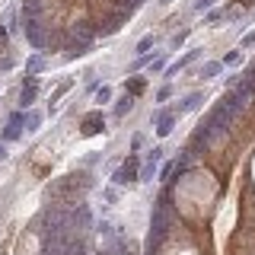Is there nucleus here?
<instances>
[{
  "instance_id": "nucleus-1",
  "label": "nucleus",
  "mask_w": 255,
  "mask_h": 255,
  "mask_svg": "<svg viewBox=\"0 0 255 255\" xmlns=\"http://www.w3.org/2000/svg\"><path fill=\"white\" fill-rule=\"evenodd\" d=\"M137 169H140V159L131 153V156H128L125 163H122V169L112 175V182H115V185H134V182L140 179V172H137Z\"/></svg>"
},
{
  "instance_id": "nucleus-2",
  "label": "nucleus",
  "mask_w": 255,
  "mask_h": 255,
  "mask_svg": "<svg viewBox=\"0 0 255 255\" xmlns=\"http://www.w3.org/2000/svg\"><path fill=\"white\" fill-rule=\"evenodd\" d=\"M106 131V118H102V112H90V115L83 118V125H80V134L83 137H93V134Z\"/></svg>"
},
{
  "instance_id": "nucleus-3",
  "label": "nucleus",
  "mask_w": 255,
  "mask_h": 255,
  "mask_svg": "<svg viewBox=\"0 0 255 255\" xmlns=\"http://www.w3.org/2000/svg\"><path fill=\"white\" fill-rule=\"evenodd\" d=\"M159 159H163V150L153 147V150L147 153V163H143V169H140V179H137V182H150V179H153V172H156Z\"/></svg>"
},
{
  "instance_id": "nucleus-4",
  "label": "nucleus",
  "mask_w": 255,
  "mask_h": 255,
  "mask_svg": "<svg viewBox=\"0 0 255 255\" xmlns=\"http://www.w3.org/2000/svg\"><path fill=\"white\" fill-rule=\"evenodd\" d=\"M35 96H38V80L35 77H26V86H22V93H19V106L26 109L35 102Z\"/></svg>"
},
{
  "instance_id": "nucleus-5",
  "label": "nucleus",
  "mask_w": 255,
  "mask_h": 255,
  "mask_svg": "<svg viewBox=\"0 0 255 255\" xmlns=\"http://www.w3.org/2000/svg\"><path fill=\"white\" fill-rule=\"evenodd\" d=\"M172 125H175L172 112H156V134H159V137H166V134L172 131Z\"/></svg>"
},
{
  "instance_id": "nucleus-6",
  "label": "nucleus",
  "mask_w": 255,
  "mask_h": 255,
  "mask_svg": "<svg viewBox=\"0 0 255 255\" xmlns=\"http://www.w3.org/2000/svg\"><path fill=\"white\" fill-rule=\"evenodd\" d=\"M201 99H204L201 93H191V96H185V99H182V106H179V112H195L198 106H201Z\"/></svg>"
},
{
  "instance_id": "nucleus-7",
  "label": "nucleus",
  "mask_w": 255,
  "mask_h": 255,
  "mask_svg": "<svg viewBox=\"0 0 255 255\" xmlns=\"http://www.w3.org/2000/svg\"><path fill=\"white\" fill-rule=\"evenodd\" d=\"M19 137H22V125L10 122V125L3 128V140H6V143H10V140H19Z\"/></svg>"
},
{
  "instance_id": "nucleus-8",
  "label": "nucleus",
  "mask_w": 255,
  "mask_h": 255,
  "mask_svg": "<svg viewBox=\"0 0 255 255\" xmlns=\"http://www.w3.org/2000/svg\"><path fill=\"white\" fill-rule=\"evenodd\" d=\"M131 109H134V96H122V99H118V106H115V115L122 118V115H128Z\"/></svg>"
},
{
  "instance_id": "nucleus-9",
  "label": "nucleus",
  "mask_w": 255,
  "mask_h": 255,
  "mask_svg": "<svg viewBox=\"0 0 255 255\" xmlns=\"http://www.w3.org/2000/svg\"><path fill=\"white\" fill-rule=\"evenodd\" d=\"M143 86H147V83H143V77H134V80H128L125 90H128V96H140V93H143Z\"/></svg>"
},
{
  "instance_id": "nucleus-10",
  "label": "nucleus",
  "mask_w": 255,
  "mask_h": 255,
  "mask_svg": "<svg viewBox=\"0 0 255 255\" xmlns=\"http://www.w3.org/2000/svg\"><path fill=\"white\" fill-rule=\"evenodd\" d=\"M22 125H26V131H38V125H42V115H38V112H26V122H22Z\"/></svg>"
},
{
  "instance_id": "nucleus-11",
  "label": "nucleus",
  "mask_w": 255,
  "mask_h": 255,
  "mask_svg": "<svg viewBox=\"0 0 255 255\" xmlns=\"http://www.w3.org/2000/svg\"><path fill=\"white\" fill-rule=\"evenodd\" d=\"M220 67H223V64H220V61H211V64H204V67H201V77H204V80H211V77H217V74H220Z\"/></svg>"
},
{
  "instance_id": "nucleus-12",
  "label": "nucleus",
  "mask_w": 255,
  "mask_h": 255,
  "mask_svg": "<svg viewBox=\"0 0 255 255\" xmlns=\"http://www.w3.org/2000/svg\"><path fill=\"white\" fill-rule=\"evenodd\" d=\"M109 99H112V90H109V86H99V90H96V102H99V106H106Z\"/></svg>"
},
{
  "instance_id": "nucleus-13",
  "label": "nucleus",
  "mask_w": 255,
  "mask_h": 255,
  "mask_svg": "<svg viewBox=\"0 0 255 255\" xmlns=\"http://www.w3.org/2000/svg\"><path fill=\"white\" fill-rule=\"evenodd\" d=\"M42 54H32V58H29V64H26V67H29V74H35V70H42Z\"/></svg>"
},
{
  "instance_id": "nucleus-14",
  "label": "nucleus",
  "mask_w": 255,
  "mask_h": 255,
  "mask_svg": "<svg viewBox=\"0 0 255 255\" xmlns=\"http://www.w3.org/2000/svg\"><path fill=\"white\" fill-rule=\"evenodd\" d=\"M153 48V35H143L140 42H137V54H143V51H150Z\"/></svg>"
},
{
  "instance_id": "nucleus-15",
  "label": "nucleus",
  "mask_w": 255,
  "mask_h": 255,
  "mask_svg": "<svg viewBox=\"0 0 255 255\" xmlns=\"http://www.w3.org/2000/svg\"><path fill=\"white\" fill-rule=\"evenodd\" d=\"M67 90H70V80H67V83H61V86H58V93H54V96H51V106H54V102H58V99H61V96H64V93H67Z\"/></svg>"
},
{
  "instance_id": "nucleus-16",
  "label": "nucleus",
  "mask_w": 255,
  "mask_h": 255,
  "mask_svg": "<svg viewBox=\"0 0 255 255\" xmlns=\"http://www.w3.org/2000/svg\"><path fill=\"white\" fill-rule=\"evenodd\" d=\"M239 58H243L239 51H230V54H227V58H223L220 64H227V67H230V64H239Z\"/></svg>"
},
{
  "instance_id": "nucleus-17",
  "label": "nucleus",
  "mask_w": 255,
  "mask_h": 255,
  "mask_svg": "<svg viewBox=\"0 0 255 255\" xmlns=\"http://www.w3.org/2000/svg\"><path fill=\"white\" fill-rule=\"evenodd\" d=\"M211 6H214V0H195V10H198V13L211 10Z\"/></svg>"
},
{
  "instance_id": "nucleus-18",
  "label": "nucleus",
  "mask_w": 255,
  "mask_h": 255,
  "mask_svg": "<svg viewBox=\"0 0 255 255\" xmlns=\"http://www.w3.org/2000/svg\"><path fill=\"white\" fill-rule=\"evenodd\" d=\"M169 96H172V86H163V90L156 93V99H159V102H166V99H169Z\"/></svg>"
},
{
  "instance_id": "nucleus-19",
  "label": "nucleus",
  "mask_w": 255,
  "mask_h": 255,
  "mask_svg": "<svg viewBox=\"0 0 255 255\" xmlns=\"http://www.w3.org/2000/svg\"><path fill=\"white\" fill-rule=\"evenodd\" d=\"M163 67H166V61H163V58H156L153 64H150V70H153V74H156V70H163Z\"/></svg>"
},
{
  "instance_id": "nucleus-20",
  "label": "nucleus",
  "mask_w": 255,
  "mask_h": 255,
  "mask_svg": "<svg viewBox=\"0 0 255 255\" xmlns=\"http://www.w3.org/2000/svg\"><path fill=\"white\" fill-rule=\"evenodd\" d=\"M6 35H10V32H6V26H0V48L6 45Z\"/></svg>"
},
{
  "instance_id": "nucleus-21",
  "label": "nucleus",
  "mask_w": 255,
  "mask_h": 255,
  "mask_svg": "<svg viewBox=\"0 0 255 255\" xmlns=\"http://www.w3.org/2000/svg\"><path fill=\"white\" fill-rule=\"evenodd\" d=\"M243 45H255V32H249V35L243 38Z\"/></svg>"
},
{
  "instance_id": "nucleus-22",
  "label": "nucleus",
  "mask_w": 255,
  "mask_h": 255,
  "mask_svg": "<svg viewBox=\"0 0 255 255\" xmlns=\"http://www.w3.org/2000/svg\"><path fill=\"white\" fill-rule=\"evenodd\" d=\"M0 159H6V140H0Z\"/></svg>"
},
{
  "instance_id": "nucleus-23",
  "label": "nucleus",
  "mask_w": 255,
  "mask_h": 255,
  "mask_svg": "<svg viewBox=\"0 0 255 255\" xmlns=\"http://www.w3.org/2000/svg\"><path fill=\"white\" fill-rule=\"evenodd\" d=\"M239 3H243V6H249V3H252V0H239Z\"/></svg>"
},
{
  "instance_id": "nucleus-24",
  "label": "nucleus",
  "mask_w": 255,
  "mask_h": 255,
  "mask_svg": "<svg viewBox=\"0 0 255 255\" xmlns=\"http://www.w3.org/2000/svg\"><path fill=\"white\" fill-rule=\"evenodd\" d=\"M159 3H172V0H159Z\"/></svg>"
}]
</instances>
